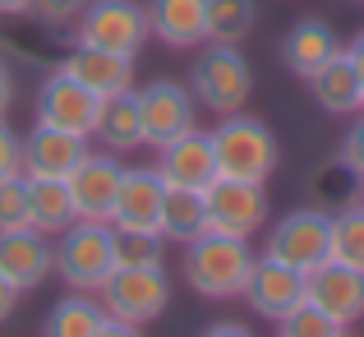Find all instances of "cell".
Returning a JSON list of instances; mask_svg holds the SVG:
<instances>
[{
    "label": "cell",
    "instance_id": "cell-1",
    "mask_svg": "<svg viewBox=\"0 0 364 337\" xmlns=\"http://www.w3.org/2000/svg\"><path fill=\"white\" fill-rule=\"evenodd\" d=\"M180 277L194 296L203 301H235L245 291L249 273H254L258 254L240 236H222V231H203L198 240L180 245Z\"/></svg>",
    "mask_w": 364,
    "mask_h": 337
},
{
    "label": "cell",
    "instance_id": "cell-2",
    "mask_svg": "<svg viewBox=\"0 0 364 337\" xmlns=\"http://www.w3.org/2000/svg\"><path fill=\"white\" fill-rule=\"evenodd\" d=\"M208 139H213L217 176L267 185V180L277 176V167H282V143H277L272 125L258 120V115H249V111L217 115V125L208 130Z\"/></svg>",
    "mask_w": 364,
    "mask_h": 337
},
{
    "label": "cell",
    "instance_id": "cell-3",
    "mask_svg": "<svg viewBox=\"0 0 364 337\" xmlns=\"http://www.w3.org/2000/svg\"><path fill=\"white\" fill-rule=\"evenodd\" d=\"M189 93L203 111H217V115L245 111L249 98H254V65L245 61L240 46L208 42L189 65Z\"/></svg>",
    "mask_w": 364,
    "mask_h": 337
},
{
    "label": "cell",
    "instance_id": "cell-4",
    "mask_svg": "<svg viewBox=\"0 0 364 337\" xmlns=\"http://www.w3.org/2000/svg\"><path fill=\"white\" fill-rule=\"evenodd\" d=\"M116 273V227L111 222H70L55 236V277L70 291H102Z\"/></svg>",
    "mask_w": 364,
    "mask_h": 337
},
{
    "label": "cell",
    "instance_id": "cell-5",
    "mask_svg": "<svg viewBox=\"0 0 364 337\" xmlns=\"http://www.w3.org/2000/svg\"><path fill=\"white\" fill-rule=\"evenodd\" d=\"M148 37H152L148 5H139V0H88V9L74 19V42L79 46L116 51L129 56V61H139Z\"/></svg>",
    "mask_w": 364,
    "mask_h": 337
},
{
    "label": "cell",
    "instance_id": "cell-6",
    "mask_svg": "<svg viewBox=\"0 0 364 337\" xmlns=\"http://www.w3.org/2000/svg\"><path fill=\"white\" fill-rule=\"evenodd\" d=\"M107 319H120V323H157L171 305V277L161 264H148V268H116V273L102 282L97 291Z\"/></svg>",
    "mask_w": 364,
    "mask_h": 337
},
{
    "label": "cell",
    "instance_id": "cell-7",
    "mask_svg": "<svg viewBox=\"0 0 364 337\" xmlns=\"http://www.w3.org/2000/svg\"><path fill=\"white\" fill-rule=\"evenodd\" d=\"M328 236H332V213H323L314 204L291 208L267 227L263 259H277L295 273H314L318 264H328Z\"/></svg>",
    "mask_w": 364,
    "mask_h": 337
},
{
    "label": "cell",
    "instance_id": "cell-8",
    "mask_svg": "<svg viewBox=\"0 0 364 337\" xmlns=\"http://www.w3.org/2000/svg\"><path fill=\"white\" fill-rule=\"evenodd\" d=\"M203 208H208V231L240 236V240H254L258 231L272 222V199H267V185H254V180L217 176L213 185L203 190Z\"/></svg>",
    "mask_w": 364,
    "mask_h": 337
},
{
    "label": "cell",
    "instance_id": "cell-9",
    "mask_svg": "<svg viewBox=\"0 0 364 337\" xmlns=\"http://www.w3.org/2000/svg\"><path fill=\"white\" fill-rule=\"evenodd\" d=\"M139 115H143V143L148 148H166L171 139L198 130V102L189 83L176 79H152L139 88Z\"/></svg>",
    "mask_w": 364,
    "mask_h": 337
},
{
    "label": "cell",
    "instance_id": "cell-10",
    "mask_svg": "<svg viewBox=\"0 0 364 337\" xmlns=\"http://www.w3.org/2000/svg\"><path fill=\"white\" fill-rule=\"evenodd\" d=\"M124 176V162L107 148H88L83 162L65 176L70 185V204H74V222H111L116 208V190Z\"/></svg>",
    "mask_w": 364,
    "mask_h": 337
},
{
    "label": "cell",
    "instance_id": "cell-11",
    "mask_svg": "<svg viewBox=\"0 0 364 337\" xmlns=\"http://www.w3.org/2000/svg\"><path fill=\"white\" fill-rule=\"evenodd\" d=\"M37 120L42 125H55V130H70L79 139H92L102 120V98L88 93L79 79H70L65 70H51L37 88Z\"/></svg>",
    "mask_w": 364,
    "mask_h": 337
},
{
    "label": "cell",
    "instance_id": "cell-12",
    "mask_svg": "<svg viewBox=\"0 0 364 337\" xmlns=\"http://www.w3.org/2000/svg\"><path fill=\"white\" fill-rule=\"evenodd\" d=\"M240 301H249V310H254L258 319L282 323L295 305L309 301V277L295 273V268H286V264H277V259L258 254V264H254V273H249Z\"/></svg>",
    "mask_w": 364,
    "mask_h": 337
},
{
    "label": "cell",
    "instance_id": "cell-13",
    "mask_svg": "<svg viewBox=\"0 0 364 337\" xmlns=\"http://www.w3.org/2000/svg\"><path fill=\"white\" fill-rule=\"evenodd\" d=\"M0 273L18 296L37 291L42 282L55 277V240L42 236L37 227H18V231H0Z\"/></svg>",
    "mask_w": 364,
    "mask_h": 337
},
{
    "label": "cell",
    "instance_id": "cell-14",
    "mask_svg": "<svg viewBox=\"0 0 364 337\" xmlns=\"http://www.w3.org/2000/svg\"><path fill=\"white\" fill-rule=\"evenodd\" d=\"M92 148V139H79L70 130H55V125L37 120L23 134V176L33 180H65L74 167L83 162V152Z\"/></svg>",
    "mask_w": 364,
    "mask_h": 337
},
{
    "label": "cell",
    "instance_id": "cell-15",
    "mask_svg": "<svg viewBox=\"0 0 364 337\" xmlns=\"http://www.w3.org/2000/svg\"><path fill=\"white\" fill-rule=\"evenodd\" d=\"M309 277V301L318 305L328 319H337L341 328H355L364 319V273L360 268H346V264H318Z\"/></svg>",
    "mask_w": 364,
    "mask_h": 337
},
{
    "label": "cell",
    "instance_id": "cell-16",
    "mask_svg": "<svg viewBox=\"0 0 364 337\" xmlns=\"http://www.w3.org/2000/svg\"><path fill=\"white\" fill-rule=\"evenodd\" d=\"M161 199H166V180L157 167H124L116 208H111V227L124 231H157L161 227Z\"/></svg>",
    "mask_w": 364,
    "mask_h": 337
},
{
    "label": "cell",
    "instance_id": "cell-17",
    "mask_svg": "<svg viewBox=\"0 0 364 337\" xmlns=\"http://www.w3.org/2000/svg\"><path fill=\"white\" fill-rule=\"evenodd\" d=\"M157 176L171 190H208L217 180L213 139L203 130H189L180 139H171L166 148H157Z\"/></svg>",
    "mask_w": 364,
    "mask_h": 337
},
{
    "label": "cell",
    "instance_id": "cell-18",
    "mask_svg": "<svg viewBox=\"0 0 364 337\" xmlns=\"http://www.w3.org/2000/svg\"><path fill=\"white\" fill-rule=\"evenodd\" d=\"M70 79H79L88 93H97L102 102L107 98H120V93L134 88V61L129 56H116V51H97V46H79L74 42L70 51L60 56V65Z\"/></svg>",
    "mask_w": 364,
    "mask_h": 337
},
{
    "label": "cell",
    "instance_id": "cell-19",
    "mask_svg": "<svg viewBox=\"0 0 364 337\" xmlns=\"http://www.w3.org/2000/svg\"><path fill=\"white\" fill-rule=\"evenodd\" d=\"M341 37H337V28L328 24V19H295L291 28H286V37H282V61H286V70L291 74H300V79H309V74H318L323 65L332 61V56L341 51Z\"/></svg>",
    "mask_w": 364,
    "mask_h": 337
},
{
    "label": "cell",
    "instance_id": "cell-20",
    "mask_svg": "<svg viewBox=\"0 0 364 337\" xmlns=\"http://www.w3.org/2000/svg\"><path fill=\"white\" fill-rule=\"evenodd\" d=\"M148 28L171 51L208 42V0H148Z\"/></svg>",
    "mask_w": 364,
    "mask_h": 337
},
{
    "label": "cell",
    "instance_id": "cell-21",
    "mask_svg": "<svg viewBox=\"0 0 364 337\" xmlns=\"http://www.w3.org/2000/svg\"><path fill=\"white\" fill-rule=\"evenodd\" d=\"M304 83H309L314 102H318L328 115H355V111H364V88H360V74H355V65H350L346 46H341L318 74H309Z\"/></svg>",
    "mask_w": 364,
    "mask_h": 337
},
{
    "label": "cell",
    "instance_id": "cell-22",
    "mask_svg": "<svg viewBox=\"0 0 364 337\" xmlns=\"http://www.w3.org/2000/svg\"><path fill=\"white\" fill-rule=\"evenodd\" d=\"M92 143L107 148V152H116V157H124V152H134V148H148V143H143L139 93L134 88L102 102V120H97V130H92Z\"/></svg>",
    "mask_w": 364,
    "mask_h": 337
},
{
    "label": "cell",
    "instance_id": "cell-23",
    "mask_svg": "<svg viewBox=\"0 0 364 337\" xmlns=\"http://www.w3.org/2000/svg\"><path fill=\"white\" fill-rule=\"evenodd\" d=\"M304 190H309L314 208H323V213H341V208H350V204H360V199H364V180L341 157L318 162V167L304 176Z\"/></svg>",
    "mask_w": 364,
    "mask_h": 337
},
{
    "label": "cell",
    "instance_id": "cell-24",
    "mask_svg": "<svg viewBox=\"0 0 364 337\" xmlns=\"http://www.w3.org/2000/svg\"><path fill=\"white\" fill-rule=\"evenodd\" d=\"M161 240L166 245H189L208 231V208H203V190H171L161 199Z\"/></svg>",
    "mask_w": 364,
    "mask_h": 337
},
{
    "label": "cell",
    "instance_id": "cell-25",
    "mask_svg": "<svg viewBox=\"0 0 364 337\" xmlns=\"http://www.w3.org/2000/svg\"><path fill=\"white\" fill-rule=\"evenodd\" d=\"M102 323H107V310L92 291H74V296H60L51 305L42 323V337H97Z\"/></svg>",
    "mask_w": 364,
    "mask_h": 337
},
{
    "label": "cell",
    "instance_id": "cell-26",
    "mask_svg": "<svg viewBox=\"0 0 364 337\" xmlns=\"http://www.w3.org/2000/svg\"><path fill=\"white\" fill-rule=\"evenodd\" d=\"M74 222V204H70V185L65 180H33L28 176V227H37L42 236H60Z\"/></svg>",
    "mask_w": 364,
    "mask_h": 337
},
{
    "label": "cell",
    "instance_id": "cell-27",
    "mask_svg": "<svg viewBox=\"0 0 364 337\" xmlns=\"http://www.w3.org/2000/svg\"><path fill=\"white\" fill-rule=\"evenodd\" d=\"M258 24L254 0H208V42H231L240 46Z\"/></svg>",
    "mask_w": 364,
    "mask_h": 337
},
{
    "label": "cell",
    "instance_id": "cell-28",
    "mask_svg": "<svg viewBox=\"0 0 364 337\" xmlns=\"http://www.w3.org/2000/svg\"><path fill=\"white\" fill-rule=\"evenodd\" d=\"M328 259L364 273V204H350V208H341V213H332Z\"/></svg>",
    "mask_w": 364,
    "mask_h": 337
},
{
    "label": "cell",
    "instance_id": "cell-29",
    "mask_svg": "<svg viewBox=\"0 0 364 337\" xmlns=\"http://www.w3.org/2000/svg\"><path fill=\"white\" fill-rule=\"evenodd\" d=\"M166 259L161 231H124L116 227V268H148Z\"/></svg>",
    "mask_w": 364,
    "mask_h": 337
},
{
    "label": "cell",
    "instance_id": "cell-30",
    "mask_svg": "<svg viewBox=\"0 0 364 337\" xmlns=\"http://www.w3.org/2000/svg\"><path fill=\"white\" fill-rule=\"evenodd\" d=\"M341 333H346V328H341L337 319H328L314 301L295 305V310L277 323V337H341Z\"/></svg>",
    "mask_w": 364,
    "mask_h": 337
},
{
    "label": "cell",
    "instance_id": "cell-31",
    "mask_svg": "<svg viewBox=\"0 0 364 337\" xmlns=\"http://www.w3.org/2000/svg\"><path fill=\"white\" fill-rule=\"evenodd\" d=\"M28 227V176H5L0 180V231Z\"/></svg>",
    "mask_w": 364,
    "mask_h": 337
},
{
    "label": "cell",
    "instance_id": "cell-32",
    "mask_svg": "<svg viewBox=\"0 0 364 337\" xmlns=\"http://www.w3.org/2000/svg\"><path fill=\"white\" fill-rule=\"evenodd\" d=\"M83 9H88V0H33L28 19H37L42 28H70Z\"/></svg>",
    "mask_w": 364,
    "mask_h": 337
},
{
    "label": "cell",
    "instance_id": "cell-33",
    "mask_svg": "<svg viewBox=\"0 0 364 337\" xmlns=\"http://www.w3.org/2000/svg\"><path fill=\"white\" fill-rule=\"evenodd\" d=\"M23 171V134L9 130V120L0 115V180Z\"/></svg>",
    "mask_w": 364,
    "mask_h": 337
},
{
    "label": "cell",
    "instance_id": "cell-34",
    "mask_svg": "<svg viewBox=\"0 0 364 337\" xmlns=\"http://www.w3.org/2000/svg\"><path fill=\"white\" fill-rule=\"evenodd\" d=\"M337 157L346 162L350 171L364 180V111H355V125H350L346 134H341V148H337Z\"/></svg>",
    "mask_w": 364,
    "mask_h": 337
},
{
    "label": "cell",
    "instance_id": "cell-35",
    "mask_svg": "<svg viewBox=\"0 0 364 337\" xmlns=\"http://www.w3.org/2000/svg\"><path fill=\"white\" fill-rule=\"evenodd\" d=\"M198 337H258V333H249V323H235V319H217V323H208Z\"/></svg>",
    "mask_w": 364,
    "mask_h": 337
},
{
    "label": "cell",
    "instance_id": "cell-36",
    "mask_svg": "<svg viewBox=\"0 0 364 337\" xmlns=\"http://www.w3.org/2000/svg\"><path fill=\"white\" fill-rule=\"evenodd\" d=\"M14 107V70H9V61L0 56V115Z\"/></svg>",
    "mask_w": 364,
    "mask_h": 337
},
{
    "label": "cell",
    "instance_id": "cell-37",
    "mask_svg": "<svg viewBox=\"0 0 364 337\" xmlns=\"http://www.w3.org/2000/svg\"><path fill=\"white\" fill-rule=\"evenodd\" d=\"M97 337H143V328L139 323H120V319H107L102 323V333Z\"/></svg>",
    "mask_w": 364,
    "mask_h": 337
},
{
    "label": "cell",
    "instance_id": "cell-38",
    "mask_svg": "<svg viewBox=\"0 0 364 337\" xmlns=\"http://www.w3.org/2000/svg\"><path fill=\"white\" fill-rule=\"evenodd\" d=\"M346 56H350V65H355V74H360V88H364V28H360L355 37H350Z\"/></svg>",
    "mask_w": 364,
    "mask_h": 337
},
{
    "label": "cell",
    "instance_id": "cell-39",
    "mask_svg": "<svg viewBox=\"0 0 364 337\" xmlns=\"http://www.w3.org/2000/svg\"><path fill=\"white\" fill-rule=\"evenodd\" d=\"M14 305H18V291L5 282V273H0V323H5L9 314H14Z\"/></svg>",
    "mask_w": 364,
    "mask_h": 337
},
{
    "label": "cell",
    "instance_id": "cell-40",
    "mask_svg": "<svg viewBox=\"0 0 364 337\" xmlns=\"http://www.w3.org/2000/svg\"><path fill=\"white\" fill-rule=\"evenodd\" d=\"M33 9V0H0V19H23Z\"/></svg>",
    "mask_w": 364,
    "mask_h": 337
},
{
    "label": "cell",
    "instance_id": "cell-41",
    "mask_svg": "<svg viewBox=\"0 0 364 337\" xmlns=\"http://www.w3.org/2000/svg\"><path fill=\"white\" fill-rule=\"evenodd\" d=\"M341 337H350V328H346V333H341Z\"/></svg>",
    "mask_w": 364,
    "mask_h": 337
},
{
    "label": "cell",
    "instance_id": "cell-42",
    "mask_svg": "<svg viewBox=\"0 0 364 337\" xmlns=\"http://www.w3.org/2000/svg\"><path fill=\"white\" fill-rule=\"evenodd\" d=\"M360 204H364V199H360Z\"/></svg>",
    "mask_w": 364,
    "mask_h": 337
}]
</instances>
